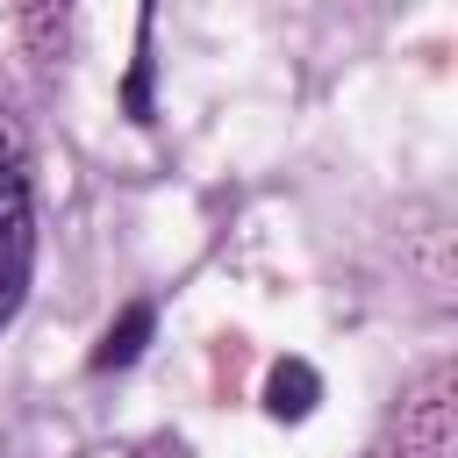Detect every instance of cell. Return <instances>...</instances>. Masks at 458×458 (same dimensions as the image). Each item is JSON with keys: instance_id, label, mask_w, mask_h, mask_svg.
<instances>
[{"instance_id": "obj_1", "label": "cell", "mask_w": 458, "mask_h": 458, "mask_svg": "<svg viewBox=\"0 0 458 458\" xmlns=\"http://www.w3.org/2000/svg\"><path fill=\"white\" fill-rule=\"evenodd\" d=\"M29 250H36V236H29V186H21L14 157L0 150V322L14 315V301L29 286Z\"/></svg>"}, {"instance_id": "obj_2", "label": "cell", "mask_w": 458, "mask_h": 458, "mask_svg": "<svg viewBox=\"0 0 458 458\" xmlns=\"http://www.w3.org/2000/svg\"><path fill=\"white\" fill-rule=\"evenodd\" d=\"M315 401H322V379H315V365H308V358H279V365L265 372V408H272L279 422L315 415Z\"/></svg>"}, {"instance_id": "obj_3", "label": "cell", "mask_w": 458, "mask_h": 458, "mask_svg": "<svg viewBox=\"0 0 458 458\" xmlns=\"http://www.w3.org/2000/svg\"><path fill=\"white\" fill-rule=\"evenodd\" d=\"M150 329H157V308H150V301H129V308H122V322L100 336V351H93V372L136 365V358H143V344H150Z\"/></svg>"}, {"instance_id": "obj_4", "label": "cell", "mask_w": 458, "mask_h": 458, "mask_svg": "<svg viewBox=\"0 0 458 458\" xmlns=\"http://www.w3.org/2000/svg\"><path fill=\"white\" fill-rule=\"evenodd\" d=\"M122 107H129L136 122H150V14H143V50H136V64H129V86H122Z\"/></svg>"}]
</instances>
